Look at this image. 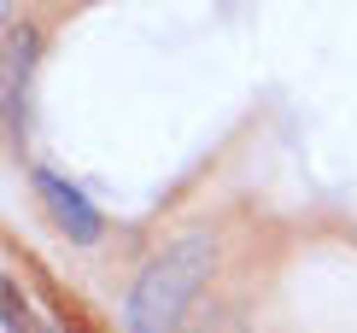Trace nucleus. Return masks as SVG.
I'll list each match as a JSON object with an SVG mask.
<instances>
[{
  "instance_id": "7ed1b4c3",
  "label": "nucleus",
  "mask_w": 357,
  "mask_h": 333,
  "mask_svg": "<svg viewBox=\"0 0 357 333\" xmlns=\"http://www.w3.org/2000/svg\"><path fill=\"white\" fill-rule=\"evenodd\" d=\"M6 333H24V304H18V286H6Z\"/></svg>"
},
{
  "instance_id": "f03ea898",
  "label": "nucleus",
  "mask_w": 357,
  "mask_h": 333,
  "mask_svg": "<svg viewBox=\"0 0 357 333\" xmlns=\"http://www.w3.org/2000/svg\"><path fill=\"white\" fill-rule=\"evenodd\" d=\"M36 193H41V205L53 210V222H59L70 240H82V246H94V240H100V217H94V205H88V199H82V193L70 187L59 170H36Z\"/></svg>"
},
{
  "instance_id": "f257e3e1",
  "label": "nucleus",
  "mask_w": 357,
  "mask_h": 333,
  "mask_svg": "<svg viewBox=\"0 0 357 333\" xmlns=\"http://www.w3.org/2000/svg\"><path fill=\"white\" fill-rule=\"evenodd\" d=\"M205 275H211V240L205 234H188L176 246H165L141 269L135 293H129V333H176L193 293L205 286Z\"/></svg>"
}]
</instances>
